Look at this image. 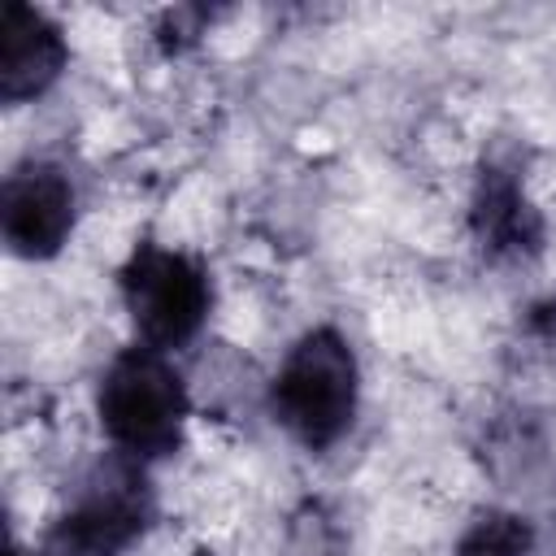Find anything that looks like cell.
Instances as JSON below:
<instances>
[{"mask_svg":"<svg viewBox=\"0 0 556 556\" xmlns=\"http://www.w3.org/2000/svg\"><path fill=\"white\" fill-rule=\"evenodd\" d=\"M148 526V486L143 478L113 460L100 465L83 500L61 517L48 539V556H117Z\"/></svg>","mask_w":556,"mask_h":556,"instance_id":"cell-4","label":"cell"},{"mask_svg":"<svg viewBox=\"0 0 556 556\" xmlns=\"http://www.w3.org/2000/svg\"><path fill=\"white\" fill-rule=\"evenodd\" d=\"M0 230L17 256H52L74 230V187L52 165H22L0 191Z\"/></svg>","mask_w":556,"mask_h":556,"instance_id":"cell-5","label":"cell"},{"mask_svg":"<svg viewBox=\"0 0 556 556\" xmlns=\"http://www.w3.org/2000/svg\"><path fill=\"white\" fill-rule=\"evenodd\" d=\"M122 295L148 348H182L213 304L208 274L174 248L139 243L122 269Z\"/></svg>","mask_w":556,"mask_h":556,"instance_id":"cell-3","label":"cell"},{"mask_svg":"<svg viewBox=\"0 0 556 556\" xmlns=\"http://www.w3.org/2000/svg\"><path fill=\"white\" fill-rule=\"evenodd\" d=\"M187 391L156 348L122 352L100 382V426L135 460L169 456L182 443Z\"/></svg>","mask_w":556,"mask_h":556,"instance_id":"cell-2","label":"cell"},{"mask_svg":"<svg viewBox=\"0 0 556 556\" xmlns=\"http://www.w3.org/2000/svg\"><path fill=\"white\" fill-rule=\"evenodd\" d=\"M456 556H530V526L513 513H486L465 530Z\"/></svg>","mask_w":556,"mask_h":556,"instance_id":"cell-8","label":"cell"},{"mask_svg":"<svg viewBox=\"0 0 556 556\" xmlns=\"http://www.w3.org/2000/svg\"><path fill=\"white\" fill-rule=\"evenodd\" d=\"M473 239L491 261L534 256L543 248V222L521 191V178L504 161H486L473 191Z\"/></svg>","mask_w":556,"mask_h":556,"instance_id":"cell-6","label":"cell"},{"mask_svg":"<svg viewBox=\"0 0 556 556\" xmlns=\"http://www.w3.org/2000/svg\"><path fill=\"white\" fill-rule=\"evenodd\" d=\"M65 70V39L61 30L30 4L0 9V96L9 104L30 100L56 83Z\"/></svg>","mask_w":556,"mask_h":556,"instance_id":"cell-7","label":"cell"},{"mask_svg":"<svg viewBox=\"0 0 556 556\" xmlns=\"http://www.w3.org/2000/svg\"><path fill=\"white\" fill-rule=\"evenodd\" d=\"M274 417L313 452L343 439L356 413V356L339 330H308L269 387Z\"/></svg>","mask_w":556,"mask_h":556,"instance_id":"cell-1","label":"cell"}]
</instances>
